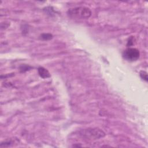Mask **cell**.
<instances>
[{
	"label": "cell",
	"instance_id": "6da1fadb",
	"mask_svg": "<svg viewBox=\"0 0 148 148\" xmlns=\"http://www.w3.org/2000/svg\"><path fill=\"white\" fill-rule=\"evenodd\" d=\"M67 14L72 18L87 19L91 16V11L87 7H77L69 9Z\"/></svg>",
	"mask_w": 148,
	"mask_h": 148
},
{
	"label": "cell",
	"instance_id": "7a4b0ae2",
	"mask_svg": "<svg viewBox=\"0 0 148 148\" xmlns=\"http://www.w3.org/2000/svg\"><path fill=\"white\" fill-rule=\"evenodd\" d=\"M80 135L89 139H98L103 137L105 134L102 130L98 128H88L82 130L80 132Z\"/></svg>",
	"mask_w": 148,
	"mask_h": 148
},
{
	"label": "cell",
	"instance_id": "3957f363",
	"mask_svg": "<svg viewBox=\"0 0 148 148\" xmlns=\"http://www.w3.org/2000/svg\"><path fill=\"white\" fill-rule=\"evenodd\" d=\"M123 56L128 61H134L139 58L140 53L136 48H128L123 52Z\"/></svg>",
	"mask_w": 148,
	"mask_h": 148
},
{
	"label": "cell",
	"instance_id": "277c9868",
	"mask_svg": "<svg viewBox=\"0 0 148 148\" xmlns=\"http://www.w3.org/2000/svg\"><path fill=\"white\" fill-rule=\"evenodd\" d=\"M38 72L39 76L43 79H46V78L50 77V74L49 72L48 71V70L47 69L45 68L44 67L40 66V67L38 68Z\"/></svg>",
	"mask_w": 148,
	"mask_h": 148
},
{
	"label": "cell",
	"instance_id": "5b68a950",
	"mask_svg": "<svg viewBox=\"0 0 148 148\" xmlns=\"http://www.w3.org/2000/svg\"><path fill=\"white\" fill-rule=\"evenodd\" d=\"M41 38L43 40H49L53 38V35L50 34H43L41 35Z\"/></svg>",
	"mask_w": 148,
	"mask_h": 148
},
{
	"label": "cell",
	"instance_id": "8992f818",
	"mask_svg": "<svg viewBox=\"0 0 148 148\" xmlns=\"http://www.w3.org/2000/svg\"><path fill=\"white\" fill-rule=\"evenodd\" d=\"M139 75L142 79L145 80L146 82H147V73L146 72H145L144 71H141L140 72Z\"/></svg>",
	"mask_w": 148,
	"mask_h": 148
},
{
	"label": "cell",
	"instance_id": "52a82bcc",
	"mask_svg": "<svg viewBox=\"0 0 148 148\" xmlns=\"http://www.w3.org/2000/svg\"><path fill=\"white\" fill-rule=\"evenodd\" d=\"M30 68H31V66H28V65L27 66V65H22V66L20 67V70H21V72H24V71H26L29 70V69H30Z\"/></svg>",
	"mask_w": 148,
	"mask_h": 148
}]
</instances>
